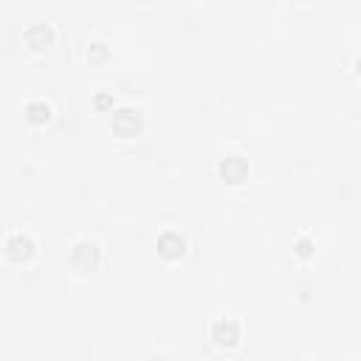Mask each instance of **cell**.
<instances>
[{"label": "cell", "mask_w": 361, "mask_h": 361, "mask_svg": "<svg viewBox=\"0 0 361 361\" xmlns=\"http://www.w3.org/2000/svg\"><path fill=\"white\" fill-rule=\"evenodd\" d=\"M217 336H220V342H234V325H220L217 327Z\"/></svg>", "instance_id": "cell-4"}, {"label": "cell", "mask_w": 361, "mask_h": 361, "mask_svg": "<svg viewBox=\"0 0 361 361\" xmlns=\"http://www.w3.org/2000/svg\"><path fill=\"white\" fill-rule=\"evenodd\" d=\"M113 127L119 133H130L139 127V116H133V110H122V113L113 119Z\"/></svg>", "instance_id": "cell-1"}, {"label": "cell", "mask_w": 361, "mask_h": 361, "mask_svg": "<svg viewBox=\"0 0 361 361\" xmlns=\"http://www.w3.org/2000/svg\"><path fill=\"white\" fill-rule=\"evenodd\" d=\"M161 246H164V251H167V254H178V251H184V240L164 237V240H161Z\"/></svg>", "instance_id": "cell-3"}, {"label": "cell", "mask_w": 361, "mask_h": 361, "mask_svg": "<svg viewBox=\"0 0 361 361\" xmlns=\"http://www.w3.org/2000/svg\"><path fill=\"white\" fill-rule=\"evenodd\" d=\"M243 172H246V164H243V161H229V164H223V175H231V178H240L243 175Z\"/></svg>", "instance_id": "cell-2"}, {"label": "cell", "mask_w": 361, "mask_h": 361, "mask_svg": "<svg viewBox=\"0 0 361 361\" xmlns=\"http://www.w3.org/2000/svg\"><path fill=\"white\" fill-rule=\"evenodd\" d=\"M31 116H34V119H43V116H48V107L34 105V107H31Z\"/></svg>", "instance_id": "cell-5"}]
</instances>
